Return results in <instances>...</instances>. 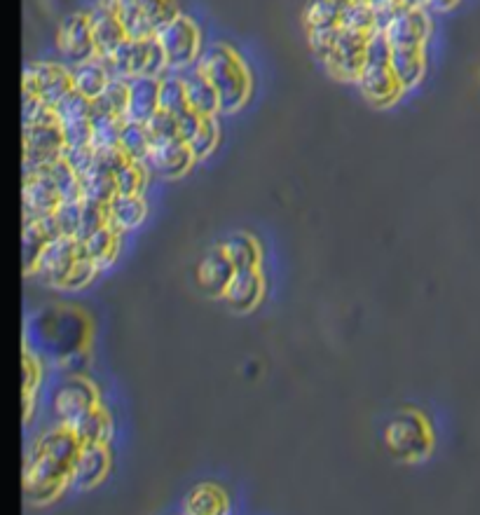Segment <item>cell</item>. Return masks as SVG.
Returning <instances> with one entry per match:
<instances>
[{
    "mask_svg": "<svg viewBox=\"0 0 480 515\" xmlns=\"http://www.w3.org/2000/svg\"><path fill=\"white\" fill-rule=\"evenodd\" d=\"M82 443L71 429H59L43 436L26 459L24 490L33 504H47L61 492L78 462Z\"/></svg>",
    "mask_w": 480,
    "mask_h": 515,
    "instance_id": "1",
    "label": "cell"
},
{
    "mask_svg": "<svg viewBox=\"0 0 480 515\" xmlns=\"http://www.w3.org/2000/svg\"><path fill=\"white\" fill-rule=\"evenodd\" d=\"M200 71L216 87L223 113H235L244 106L251 92V78L244 61L228 45H214L197 59Z\"/></svg>",
    "mask_w": 480,
    "mask_h": 515,
    "instance_id": "2",
    "label": "cell"
},
{
    "mask_svg": "<svg viewBox=\"0 0 480 515\" xmlns=\"http://www.w3.org/2000/svg\"><path fill=\"white\" fill-rule=\"evenodd\" d=\"M122 26L129 38H153L164 24L178 17L176 0H115Z\"/></svg>",
    "mask_w": 480,
    "mask_h": 515,
    "instance_id": "3",
    "label": "cell"
},
{
    "mask_svg": "<svg viewBox=\"0 0 480 515\" xmlns=\"http://www.w3.org/2000/svg\"><path fill=\"white\" fill-rule=\"evenodd\" d=\"M384 441H387V448L396 459L417 462V459L429 455L431 431L420 415H415V412H403V415L394 417V420L387 424Z\"/></svg>",
    "mask_w": 480,
    "mask_h": 515,
    "instance_id": "4",
    "label": "cell"
},
{
    "mask_svg": "<svg viewBox=\"0 0 480 515\" xmlns=\"http://www.w3.org/2000/svg\"><path fill=\"white\" fill-rule=\"evenodd\" d=\"M66 150V139L59 122H36L24 127V178L36 174L45 164L59 160Z\"/></svg>",
    "mask_w": 480,
    "mask_h": 515,
    "instance_id": "5",
    "label": "cell"
},
{
    "mask_svg": "<svg viewBox=\"0 0 480 515\" xmlns=\"http://www.w3.org/2000/svg\"><path fill=\"white\" fill-rule=\"evenodd\" d=\"M155 38L167 54L169 68H174V71L197 64V59H200V31L188 17L178 15L171 19L155 33Z\"/></svg>",
    "mask_w": 480,
    "mask_h": 515,
    "instance_id": "6",
    "label": "cell"
},
{
    "mask_svg": "<svg viewBox=\"0 0 480 515\" xmlns=\"http://www.w3.org/2000/svg\"><path fill=\"white\" fill-rule=\"evenodd\" d=\"M366 45L368 33H356L340 26L324 64L338 80H359L366 64Z\"/></svg>",
    "mask_w": 480,
    "mask_h": 515,
    "instance_id": "7",
    "label": "cell"
},
{
    "mask_svg": "<svg viewBox=\"0 0 480 515\" xmlns=\"http://www.w3.org/2000/svg\"><path fill=\"white\" fill-rule=\"evenodd\" d=\"M57 122L64 132L66 146H89L92 143V99L73 92L54 108Z\"/></svg>",
    "mask_w": 480,
    "mask_h": 515,
    "instance_id": "8",
    "label": "cell"
},
{
    "mask_svg": "<svg viewBox=\"0 0 480 515\" xmlns=\"http://www.w3.org/2000/svg\"><path fill=\"white\" fill-rule=\"evenodd\" d=\"M59 50L68 64L80 66L99 57L89 15H71L59 29Z\"/></svg>",
    "mask_w": 480,
    "mask_h": 515,
    "instance_id": "9",
    "label": "cell"
},
{
    "mask_svg": "<svg viewBox=\"0 0 480 515\" xmlns=\"http://www.w3.org/2000/svg\"><path fill=\"white\" fill-rule=\"evenodd\" d=\"M24 89L36 92L50 108H57L68 94L73 92V78L61 66L38 64L26 68Z\"/></svg>",
    "mask_w": 480,
    "mask_h": 515,
    "instance_id": "10",
    "label": "cell"
},
{
    "mask_svg": "<svg viewBox=\"0 0 480 515\" xmlns=\"http://www.w3.org/2000/svg\"><path fill=\"white\" fill-rule=\"evenodd\" d=\"M80 253H82V246L78 239L73 237L54 239V242L47 244L43 258H40L38 274L47 281V284L64 286L68 272L73 270L75 260L80 258Z\"/></svg>",
    "mask_w": 480,
    "mask_h": 515,
    "instance_id": "11",
    "label": "cell"
},
{
    "mask_svg": "<svg viewBox=\"0 0 480 515\" xmlns=\"http://www.w3.org/2000/svg\"><path fill=\"white\" fill-rule=\"evenodd\" d=\"M153 38H127L118 50H115L111 57H101L106 61L108 71H111L113 78H125L132 80L136 75H146L150 52H153Z\"/></svg>",
    "mask_w": 480,
    "mask_h": 515,
    "instance_id": "12",
    "label": "cell"
},
{
    "mask_svg": "<svg viewBox=\"0 0 480 515\" xmlns=\"http://www.w3.org/2000/svg\"><path fill=\"white\" fill-rule=\"evenodd\" d=\"M96 405V391L92 384L85 380H68L61 384L54 394V412L59 415V420L71 427L78 417L85 415L87 410H92Z\"/></svg>",
    "mask_w": 480,
    "mask_h": 515,
    "instance_id": "13",
    "label": "cell"
},
{
    "mask_svg": "<svg viewBox=\"0 0 480 515\" xmlns=\"http://www.w3.org/2000/svg\"><path fill=\"white\" fill-rule=\"evenodd\" d=\"M384 36H387L392 50H399V47H422L429 36V19L422 8H403L401 5L399 15L394 17V22L384 31Z\"/></svg>",
    "mask_w": 480,
    "mask_h": 515,
    "instance_id": "14",
    "label": "cell"
},
{
    "mask_svg": "<svg viewBox=\"0 0 480 515\" xmlns=\"http://www.w3.org/2000/svg\"><path fill=\"white\" fill-rule=\"evenodd\" d=\"M356 82H359L361 92L377 106L394 103L403 92L399 78L392 71V64H363V71Z\"/></svg>",
    "mask_w": 480,
    "mask_h": 515,
    "instance_id": "15",
    "label": "cell"
},
{
    "mask_svg": "<svg viewBox=\"0 0 480 515\" xmlns=\"http://www.w3.org/2000/svg\"><path fill=\"white\" fill-rule=\"evenodd\" d=\"M157 111H160V78L136 75V78L129 80V103L125 120L148 125Z\"/></svg>",
    "mask_w": 480,
    "mask_h": 515,
    "instance_id": "16",
    "label": "cell"
},
{
    "mask_svg": "<svg viewBox=\"0 0 480 515\" xmlns=\"http://www.w3.org/2000/svg\"><path fill=\"white\" fill-rule=\"evenodd\" d=\"M61 195L50 178L36 174L24 178V221H36L40 216H50L59 209Z\"/></svg>",
    "mask_w": 480,
    "mask_h": 515,
    "instance_id": "17",
    "label": "cell"
},
{
    "mask_svg": "<svg viewBox=\"0 0 480 515\" xmlns=\"http://www.w3.org/2000/svg\"><path fill=\"white\" fill-rule=\"evenodd\" d=\"M89 24H92V33L96 40V50H99V57H111V54L118 50V47L129 38L125 26H122L118 12L108 5L99 3L94 8L92 15H89Z\"/></svg>",
    "mask_w": 480,
    "mask_h": 515,
    "instance_id": "18",
    "label": "cell"
},
{
    "mask_svg": "<svg viewBox=\"0 0 480 515\" xmlns=\"http://www.w3.org/2000/svg\"><path fill=\"white\" fill-rule=\"evenodd\" d=\"M185 82V94H188V106L204 118H214L221 111V101H218L216 87L211 80L200 71V66H188V73H178Z\"/></svg>",
    "mask_w": 480,
    "mask_h": 515,
    "instance_id": "19",
    "label": "cell"
},
{
    "mask_svg": "<svg viewBox=\"0 0 480 515\" xmlns=\"http://www.w3.org/2000/svg\"><path fill=\"white\" fill-rule=\"evenodd\" d=\"M235 265L225 256L223 249L207 253L197 265V286L207 295H225V288L235 277Z\"/></svg>",
    "mask_w": 480,
    "mask_h": 515,
    "instance_id": "20",
    "label": "cell"
},
{
    "mask_svg": "<svg viewBox=\"0 0 480 515\" xmlns=\"http://www.w3.org/2000/svg\"><path fill=\"white\" fill-rule=\"evenodd\" d=\"M148 160L162 176L176 178V176H183L185 171L190 169L195 155H192L190 146L183 139H169V141H155L153 153H150Z\"/></svg>",
    "mask_w": 480,
    "mask_h": 515,
    "instance_id": "21",
    "label": "cell"
},
{
    "mask_svg": "<svg viewBox=\"0 0 480 515\" xmlns=\"http://www.w3.org/2000/svg\"><path fill=\"white\" fill-rule=\"evenodd\" d=\"M263 288V277H260L256 267L253 270H237L228 288H225L223 298L235 312H251L263 298Z\"/></svg>",
    "mask_w": 480,
    "mask_h": 515,
    "instance_id": "22",
    "label": "cell"
},
{
    "mask_svg": "<svg viewBox=\"0 0 480 515\" xmlns=\"http://www.w3.org/2000/svg\"><path fill=\"white\" fill-rule=\"evenodd\" d=\"M108 452L104 445H82L78 462L73 466V483L78 487H94L108 471Z\"/></svg>",
    "mask_w": 480,
    "mask_h": 515,
    "instance_id": "23",
    "label": "cell"
},
{
    "mask_svg": "<svg viewBox=\"0 0 480 515\" xmlns=\"http://www.w3.org/2000/svg\"><path fill=\"white\" fill-rule=\"evenodd\" d=\"M71 78H73L75 92L87 96V99H96V96L104 92L113 75L108 71L106 61L96 57L92 61H85V64L80 66H73Z\"/></svg>",
    "mask_w": 480,
    "mask_h": 515,
    "instance_id": "24",
    "label": "cell"
},
{
    "mask_svg": "<svg viewBox=\"0 0 480 515\" xmlns=\"http://www.w3.org/2000/svg\"><path fill=\"white\" fill-rule=\"evenodd\" d=\"M392 71L396 78H399L403 89H410L420 85L424 78V54L422 47H399V50H392Z\"/></svg>",
    "mask_w": 480,
    "mask_h": 515,
    "instance_id": "25",
    "label": "cell"
},
{
    "mask_svg": "<svg viewBox=\"0 0 480 515\" xmlns=\"http://www.w3.org/2000/svg\"><path fill=\"white\" fill-rule=\"evenodd\" d=\"M80 183H82V199H89V202L108 206L115 197H118L115 174L101 169L99 164H94L85 176H80Z\"/></svg>",
    "mask_w": 480,
    "mask_h": 515,
    "instance_id": "26",
    "label": "cell"
},
{
    "mask_svg": "<svg viewBox=\"0 0 480 515\" xmlns=\"http://www.w3.org/2000/svg\"><path fill=\"white\" fill-rule=\"evenodd\" d=\"M146 216V204L139 195H118L108 204V225H113L118 232L132 230Z\"/></svg>",
    "mask_w": 480,
    "mask_h": 515,
    "instance_id": "27",
    "label": "cell"
},
{
    "mask_svg": "<svg viewBox=\"0 0 480 515\" xmlns=\"http://www.w3.org/2000/svg\"><path fill=\"white\" fill-rule=\"evenodd\" d=\"M129 103V80L111 78L104 92L92 99L94 115H113V118H127Z\"/></svg>",
    "mask_w": 480,
    "mask_h": 515,
    "instance_id": "28",
    "label": "cell"
},
{
    "mask_svg": "<svg viewBox=\"0 0 480 515\" xmlns=\"http://www.w3.org/2000/svg\"><path fill=\"white\" fill-rule=\"evenodd\" d=\"M153 134H150L148 125L143 122L125 120L120 134V150L127 155V160L146 162L150 153H153Z\"/></svg>",
    "mask_w": 480,
    "mask_h": 515,
    "instance_id": "29",
    "label": "cell"
},
{
    "mask_svg": "<svg viewBox=\"0 0 480 515\" xmlns=\"http://www.w3.org/2000/svg\"><path fill=\"white\" fill-rule=\"evenodd\" d=\"M36 174H45L54 185H57L61 202H75V199H82L80 176L75 174L71 167H68V162L64 160V157H59V160L45 164L43 169L36 171ZM36 174H33V176H36Z\"/></svg>",
    "mask_w": 480,
    "mask_h": 515,
    "instance_id": "30",
    "label": "cell"
},
{
    "mask_svg": "<svg viewBox=\"0 0 480 515\" xmlns=\"http://www.w3.org/2000/svg\"><path fill=\"white\" fill-rule=\"evenodd\" d=\"M75 436H78V441L82 445H101L108 438V431H111V424H108V417L101 412L99 408L87 410L85 415L78 417L71 427Z\"/></svg>",
    "mask_w": 480,
    "mask_h": 515,
    "instance_id": "31",
    "label": "cell"
},
{
    "mask_svg": "<svg viewBox=\"0 0 480 515\" xmlns=\"http://www.w3.org/2000/svg\"><path fill=\"white\" fill-rule=\"evenodd\" d=\"M80 246L87 258H92L99 267H106L118 253V230L113 225H106V228L96 230L92 237H87L85 242H80Z\"/></svg>",
    "mask_w": 480,
    "mask_h": 515,
    "instance_id": "32",
    "label": "cell"
},
{
    "mask_svg": "<svg viewBox=\"0 0 480 515\" xmlns=\"http://www.w3.org/2000/svg\"><path fill=\"white\" fill-rule=\"evenodd\" d=\"M221 249L230 258V263L235 265V270H253L260 263V249L256 239L249 235H232L225 239Z\"/></svg>",
    "mask_w": 480,
    "mask_h": 515,
    "instance_id": "33",
    "label": "cell"
},
{
    "mask_svg": "<svg viewBox=\"0 0 480 515\" xmlns=\"http://www.w3.org/2000/svg\"><path fill=\"white\" fill-rule=\"evenodd\" d=\"M342 8L345 5L340 0H310L305 10V22L310 31H324V29H338Z\"/></svg>",
    "mask_w": 480,
    "mask_h": 515,
    "instance_id": "34",
    "label": "cell"
},
{
    "mask_svg": "<svg viewBox=\"0 0 480 515\" xmlns=\"http://www.w3.org/2000/svg\"><path fill=\"white\" fill-rule=\"evenodd\" d=\"M50 244V239L45 237V232L40 230L36 221H24V232H22V258H24V272L38 270L40 258Z\"/></svg>",
    "mask_w": 480,
    "mask_h": 515,
    "instance_id": "35",
    "label": "cell"
},
{
    "mask_svg": "<svg viewBox=\"0 0 480 515\" xmlns=\"http://www.w3.org/2000/svg\"><path fill=\"white\" fill-rule=\"evenodd\" d=\"M125 127V118L92 113V146L94 150L120 148V134Z\"/></svg>",
    "mask_w": 480,
    "mask_h": 515,
    "instance_id": "36",
    "label": "cell"
},
{
    "mask_svg": "<svg viewBox=\"0 0 480 515\" xmlns=\"http://www.w3.org/2000/svg\"><path fill=\"white\" fill-rule=\"evenodd\" d=\"M342 29L356 31V33H375V8L368 5L366 0H354V3H347L342 8L340 17Z\"/></svg>",
    "mask_w": 480,
    "mask_h": 515,
    "instance_id": "37",
    "label": "cell"
},
{
    "mask_svg": "<svg viewBox=\"0 0 480 515\" xmlns=\"http://www.w3.org/2000/svg\"><path fill=\"white\" fill-rule=\"evenodd\" d=\"M160 108L171 115H181L190 108L188 94H185V82L178 73L160 78Z\"/></svg>",
    "mask_w": 480,
    "mask_h": 515,
    "instance_id": "38",
    "label": "cell"
},
{
    "mask_svg": "<svg viewBox=\"0 0 480 515\" xmlns=\"http://www.w3.org/2000/svg\"><path fill=\"white\" fill-rule=\"evenodd\" d=\"M225 506V494L214 485H200L188 499V513L192 515H216L223 513Z\"/></svg>",
    "mask_w": 480,
    "mask_h": 515,
    "instance_id": "39",
    "label": "cell"
},
{
    "mask_svg": "<svg viewBox=\"0 0 480 515\" xmlns=\"http://www.w3.org/2000/svg\"><path fill=\"white\" fill-rule=\"evenodd\" d=\"M108 225V206L89 202V199H82V223L78 232V242H85L87 237H92L96 230L106 228Z\"/></svg>",
    "mask_w": 480,
    "mask_h": 515,
    "instance_id": "40",
    "label": "cell"
},
{
    "mask_svg": "<svg viewBox=\"0 0 480 515\" xmlns=\"http://www.w3.org/2000/svg\"><path fill=\"white\" fill-rule=\"evenodd\" d=\"M115 183H118V195H139L146 185V171L141 162L127 160L122 167L115 171Z\"/></svg>",
    "mask_w": 480,
    "mask_h": 515,
    "instance_id": "41",
    "label": "cell"
},
{
    "mask_svg": "<svg viewBox=\"0 0 480 515\" xmlns=\"http://www.w3.org/2000/svg\"><path fill=\"white\" fill-rule=\"evenodd\" d=\"M54 218H57L59 230L64 237H78L80 223H82V199H75V202H61L59 209L54 211Z\"/></svg>",
    "mask_w": 480,
    "mask_h": 515,
    "instance_id": "42",
    "label": "cell"
},
{
    "mask_svg": "<svg viewBox=\"0 0 480 515\" xmlns=\"http://www.w3.org/2000/svg\"><path fill=\"white\" fill-rule=\"evenodd\" d=\"M216 143H218L216 122H214V118H204L202 127L197 129V134L188 141V146H190L192 155H195V160H197V157H207V155L214 153Z\"/></svg>",
    "mask_w": 480,
    "mask_h": 515,
    "instance_id": "43",
    "label": "cell"
},
{
    "mask_svg": "<svg viewBox=\"0 0 480 515\" xmlns=\"http://www.w3.org/2000/svg\"><path fill=\"white\" fill-rule=\"evenodd\" d=\"M150 134H153V141H169V139H181V129H178L176 115L167 111H157L148 122Z\"/></svg>",
    "mask_w": 480,
    "mask_h": 515,
    "instance_id": "44",
    "label": "cell"
},
{
    "mask_svg": "<svg viewBox=\"0 0 480 515\" xmlns=\"http://www.w3.org/2000/svg\"><path fill=\"white\" fill-rule=\"evenodd\" d=\"M64 160L68 162V167H71L75 174L78 176H85L89 169L94 167V160H96V150L92 143L89 146H66L64 150Z\"/></svg>",
    "mask_w": 480,
    "mask_h": 515,
    "instance_id": "45",
    "label": "cell"
},
{
    "mask_svg": "<svg viewBox=\"0 0 480 515\" xmlns=\"http://www.w3.org/2000/svg\"><path fill=\"white\" fill-rule=\"evenodd\" d=\"M96 267H99V265H96L92 258H87L85 253H80V258L75 260L73 270L68 272V277L64 281V288H82V286H87L89 281L94 279Z\"/></svg>",
    "mask_w": 480,
    "mask_h": 515,
    "instance_id": "46",
    "label": "cell"
},
{
    "mask_svg": "<svg viewBox=\"0 0 480 515\" xmlns=\"http://www.w3.org/2000/svg\"><path fill=\"white\" fill-rule=\"evenodd\" d=\"M176 120H178V129H181V139L188 143L192 136L197 134V129L202 127L204 115H200L197 111H192V108H188V111H183L181 115H176Z\"/></svg>",
    "mask_w": 480,
    "mask_h": 515,
    "instance_id": "47",
    "label": "cell"
},
{
    "mask_svg": "<svg viewBox=\"0 0 480 515\" xmlns=\"http://www.w3.org/2000/svg\"><path fill=\"white\" fill-rule=\"evenodd\" d=\"M24 373H26L24 398H31V391H33V387H36V382H38V368H36V363L29 359V356H26V361H24Z\"/></svg>",
    "mask_w": 480,
    "mask_h": 515,
    "instance_id": "48",
    "label": "cell"
},
{
    "mask_svg": "<svg viewBox=\"0 0 480 515\" xmlns=\"http://www.w3.org/2000/svg\"><path fill=\"white\" fill-rule=\"evenodd\" d=\"M459 3V0H431V8H436V10H450V8H455V5Z\"/></svg>",
    "mask_w": 480,
    "mask_h": 515,
    "instance_id": "49",
    "label": "cell"
},
{
    "mask_svg": "<svg viewBox=\"0 0 480 515\" xmlns=\"http://www.w3.org/2000/svg\"><path fill=\"white\" fill-rule=\"evenodd\" d=\"M368 5H373L375 10H380V8H389V5H399L401 0H366Z\"/></svg>",
    "mask_w": 480,
    "mask_h": 515,
    "instance_id": "50",
    "label": "cell"
},
{
    "mask_svg": "<svg viewBox=\"0 0 480 515\" xmlns=\"http://www.w3.org/2000/svg\"><path fill=\"white\" fill-rule=\"evenodd\" d=\"M431 0H401L403 8H424V5H429Z\"/></svg>",
    "mask_w": 480,
    "mask_h": 515,
    "instance_id": "51",
    "label": "cell"
}]
</instances>
